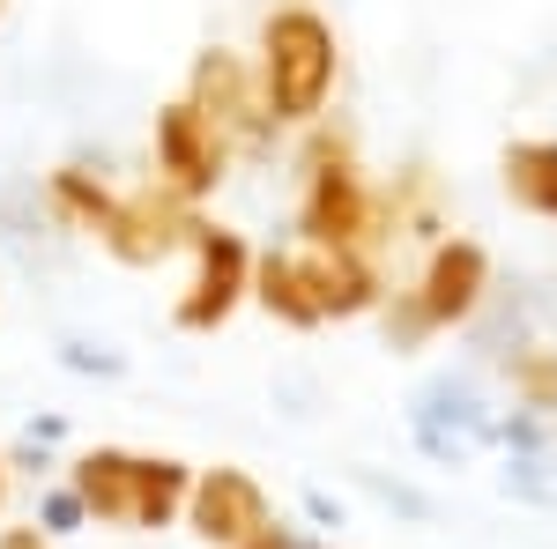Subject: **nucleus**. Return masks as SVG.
<instances>
[{
	"instance_id": "f257e3e1",
	"label": "nucleus",
	"mask_w": 557,
	"mask_h": 549,
	"mask_svg": "<svg viewBox=\"0 0 557 549\" xmlns=\"http://www.w3.org/2000/svg\"><path fill=\"white\" fill-rule=\"evenodd\" d=\"M260 104L275 127H320L327 104H335V83H343V45H335V23L320 8H275L260 23Z\"/></svg>"
},
{
	"instance_id": "f03ea898",
	"label": "nucleus",
	"mask_w": 557,
	"mask_h": 549,
	"mask_svg": "<svg viewBox=\"0 0 557 549\" xmlns=\"http://www.w3.org/2000/svg\"><path fill=\"white\" fill-rule=\"evenodd\" d=\"M298 238H305V253H372L380 238H394L386 201L372 194V178H364V164H357L349 134L312 127V141H305Z\"/></svg>"
},
{
	"instance_id": "7ed1b4c3",
	"label": "nucleus",
	"mask_w": 557,
	"mask_h": 549,
	"mask_svg": "<svg viewBox=\"0 0 557 549\" xmlns=\"http://www.w3.org/2000/svg\"><path fill=\"white\" fill-rule=\"evenodd\" d=\"M194 283L178 290L172 304V327L178 335H215L238 304H246V290H253V246L238 238V230H223V223H194Z\"/></svg>"
},
{
	"instance_id": "20e7f679",
	"label": "nucleus",
	"mask_w": 557,
	"mask_h": 549,
	"mask_svg": "<svg viewBox=\"0 0 557 549\" xmlns=\"http://www.w3.org/2000/svg\"><path fill=\"white\" fill-rule=\"evenodd\" d=\"M186 104H194L231 149H246V157H268V149H275V120H268L253 67H246L238 52H223V45L194 52V67H186Z\"/></svg>"
},
{
	"instance_id": "39448f33",
	"label": "nucleus",
	"mask_w": 557,
	"mask_h": 549,
	"mask_svg": "<svg viewBox=\"0 0 557 549\" xmlns=\"http://www.w3.org/2000/svg\"><path fill=\"white\" fill-rule=\"evenodd\" d=\"M149 164H157V186L178 194V201L194 209V201H209L215 186H223V171H231V141H223V134H215L186 97H172V104H157Z\"/></svg>"
},
{
	"instance_id": "423d86ee",
	"label": "nucleus",
	"mask_w": 557,
	"mask_h": 549,
	"mask_svg": "<svg viewBox=\"0 0 557 549\" xmlns=\"http://www.w3.org/2000/svg\"><path fill=\"white\" fill-rule=\"evenodd\" d=\"M483 297H491V253H483L475 238H461V230H446V238L431 246L424 275H417V290H409L417 327H424V335L469 327L475 312H483Z\"/></svg>"
},
{
	"instance_id": "0eeeda50",
	"label": "nucleus",
	"mask_w": 557,
	"mask_h": 549,
	"mask_svg": "<svg viewBox=\"0 0 557 549\" xmlns=\"http://www.w3.org/2000/svg\"><path fill=\"white\" fill-rule=\"evenodd\" d=\"M194 223H201V215L149 178V186H134V194L112 201V223L97 230V246L120 260V267H157V260H172V253L194 246Z\"/></svg>"
},
{
	"instance_id": "6e6552de",
	"label": "nucleus",
	"mask_w": 557,
	"mask_h": 549,
	"mask_svg": "<svg viewBox=\"0 0 557 549\" xmlns=\"http://www.w3.org/2000/svg\"><path fill=\"white\" fill-rule=\"evenodd\" d=\"M268 520H275V506L246 467H201L194 490H186V527L209 549H246Z\"/></svg>"
},
{
	"instance_id": "1a4fd4ad",
	"label": "nucleus",
	"mask_w": 557,
	"mask_h": 549,
	"mask_svg": "<svg viewBox=\"0 0 557 549\" xmlns=\"http://www.w3.org/2000/svg\"><path fill=\"white\" fill-rule=\"evenodd\" d=\"M409 431H417V446H424L431 461H461L475 438L491 431V416L475 409V386L469 379H431L417 401H409Z\"/></svg>"
},
{
	"instance_id": "9d476101",
	"label": "nucleus",
	"mask_w": 557,
	"mask_h": 549,
	"mask_svg": "<svg viewBox=\"0 0 557 549\" xmlns=\"http://www.w3.org/2000/svg\"><path fill=\"white\" fill-rule=\"evenodd\" d=\"M298 267H305L312 304H320V327L327 320H364V312L386 304V283L372 267V253H298Z\"/></svg>"
},
{
	"instance_id": "9b49d317",
	"label": "nucleus",
	"mask_w": 557,
	"mask_h": 549,
	"mask_svg": "<svg viewBox=\"0 0 557 549\" xmlns=\"http://www.w3.org/2000/svg\"><path fill=\"white\" fill-rule=\"evenodd\" d=\"M67 490H75L83 520L127 527L134 520V453L127 446H83V453L67 461Z\"/></svg>"
},
{
	"instance_id": "f8f14e48",
	"label": "nucleus",
	"mask_w": 557,
	"mask_h": 549,
	"mask_svg": "<svg viewBox=\"0 0 557 549\" xmlns=\"http://www.w3.org/2000/svg\"><path fill=\"white\" fill-rule=\"evenodd\" d=\"M498 178H506V201H513V209L557 223V141L550 134L506 141V149H498Z\"/></svg>"
},
{
	"instance_id": "ddd939ff",
	"label": "nucleus",
	"mask_w": 557,
	"mask_h": 549,
	"mask_svg": "<svg viewBox=\"0 0 557 549\" xmlns=\"http://www.w3.org/2000/svg\"><path fill=\"white\" fill-rule=\"evenodd\" d=\"M186 490H194V467L172 461V453H134V535H157L186 512Z\"/></svg>"
},
{
	"instance_id": "4468645a",
	"label": "nucleus",
	"mask_w": 557,
	"mask_h": 549,
	"mask_svg": "<svg viewBox=\"0 0 557 549\" xmlns=\"http://www.w3.org/2000/svg\"><path fill=\"white\" fill-rule=\"evenodd\" d=\"M268 312V320H283V327H320V304H312V290H305V267L298 253H253V290H246Z\"/></svg>"
},
{
	"instance_id": "2eb2a0df",
	"label": "nucleus",
	"mask_w": 557,
	"mask_h": 549,
	"mask_svg": "<svg viewBox=\"0 0 557 549\" xmlns=\"http://www.w3.org/2000/svg\"><path fill=\"white\" fill-rule=\"evenodd\" d=\"M45 201H52V215L67 223V230H104L112 223V186L97 178V171H83V164H60V171H45Z\"/></svg>"
},
{
	"instance_id": "dca6fc26",
	"label": "nucleus",
	"mask_w": 557,
	"mask_h": 549,
	"mask_svg": "<svg viewBox=\"0 0 557 549\" xmlns=\"http://www.w3.org/2000/svg\"><path fill=\"white\" fill-rule=\"evenodd\" d=\"M513 401L528 416H557V349L550 341H535V349H513Z\"/></svg>"
},
{
	"instance_id": "f3484780",
	"label": "nucleus",
	"mask_w": 557,
	"mask_h": 549,
	"mask_svg": "<svg viewBox=\"0 0 557 549\" xmlns=\"http://www.w3.org/2000/svg\"><path fill=\"white\" fill-rule=\"evenodd\" d=\"M30 527H38V535H75V527H89V520H83V506H75V490H45Z\"/></svg>"
},
{
	"instance_id": "a211bd4d",
	"label": "nucleus",
	"mask_w": 557,
	"mask_h": 549,
	"mask_svg": "<svg viewBox=\"0 0 557 549\" xmlns=\"http://www.w3.org/2000/svg\"><path fill=\"white\" fill-rule=\"evenodd\" d=\"M506 490H520V498H557L550 461H543V453H513V461H506Z\"/></svg>"
},
{
	"instance_id": "6ab92c4d",
	"label": "nucleus",
	"mask_w": 557,
	"mask_h": 549,
	"mask_svg": "<svg viewBox=\"0 0 557 549\" xmlns=\"http://www.w3.org/2000/svg\"><path fill=\"white\" fill-rule=\"evenodd\" d=\"M60 364H67V372H97V379H120V372H127V357L89 349V341H67V349H60Z\"/></svg>"
},
{
	"instance_id": "aec40b11",
	"label": "nucleus",
	"mask_w": 557,
	"mask_h": 549,
	"mask_svg": "<svg viewBox=\"0 0 557 549\" xmlns=\"http://www.w3.org/2000/svg\"><path fill=\"white\" fill-rule=\"evenodd\" d=\"M246 549H305V542H298V527H283V520H268V527H260V535H253Z\"/></svg>"
},
{
	"instance_id": "412c9836",
	"label": "nucleus",
	"mask_w": 557,
	"mask_h": 549,
	"mask_svg": "<svg viewBox=\"0 0 557 549\" xmlns=\"http://www.w3.org/2000/svg\"><path fill=\"white\" fill-rule=\"evenodd\" d=\"M0 549H52V535H38V527H0Z\"/></svg>"
},
{
	"instance_id": "4be33fe9",
	"label": "nucleus",
	"mask_w": 557,
	"mask_h": 549,
	"mask_svg": "<svg viewBox=\"0 0 557 549\" xmlns=\"http://www.w3.org/2000/svg\"><path fill=\"white\" fill-rule=\"evenodd\" d=\"M0 506H8V461H0Z\"/></svg>"
},
{
	"instance_id": "5701e85b",
	"label": "nucleus",
	"mask_w": 557,
	"mask_h": 549,
	"mask_svg": "<svg viewBox=\"0 0 557 549\" xmlns=\"http://www.w3.org/2000/svg\"><path fill=\"white\" fill-rule=\"evenodd\" d=\"M0 15H8V0H0Z\"/></svg>"
}]
</instances>
